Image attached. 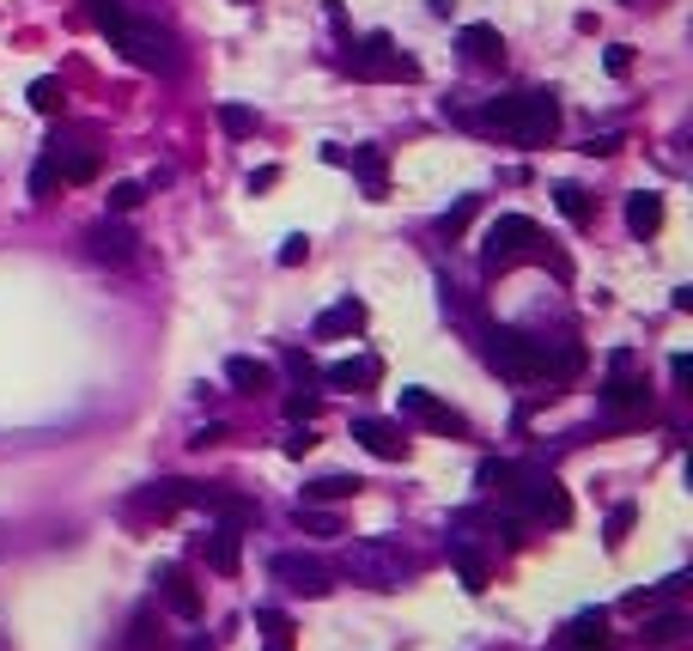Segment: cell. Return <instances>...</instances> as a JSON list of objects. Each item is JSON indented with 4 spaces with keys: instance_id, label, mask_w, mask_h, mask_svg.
Masks as SVG:
<instances>
[{
    "instance_id": "obj_42",
    "label": "cell",
    "mask_w": 693,
    "mask_h": 651,
    "mask_svg": "<svg viewBox=\"0 0 693 651\" xmlns=\"http://www.w3.org/2000/svg\"><path fill=\"white\" fill-rule=\"evenodd\" d=\"M280 183V165H262V171H250V195H268Z\"/></svg>"
},
{
    "instance_id": "obj_28",
    "label": "cell",
    "mask_w": 693,
    "mask_h": 651,
    "mask_svg": "<svg viewBox=\"0 0 693 651\" xmlns=\"http://www.w3.org/2000/svg\"><path fill=\"white\" fill-rule=\"evenodd\" d=\"M681 633H687V615H681V609H675V615H651V621L639 627V639H645V645H675Z\"/></svg>"
},
{
    "instance_id": "obj_41",
    "label": "cell",
    "mask_w": 693,
    "mask_h": 651,
    "mask_svg": "<svg viewBox=\"0 0 693 651\" xmlns=\"http://www.w3.org/2000/svg\"><path fill=\"white\" fill-rule=\"evenodd\" d=\"M602 67H608L614 80H621V74H633V49H627V43H614V49L602 55Z\"/></svg>"
},
{
    "instance_id": "obj_48",
    "label": "cell",
    "mask_w": 693,
    "mask_h": 651,
    "mask_svg": "<svg viewBox=\"0 0 693 651\" xmlns=\"http://www.w3.org/2000/svg\"><path fill=\"white\" fill-rule=\"evenodd\" d=\"M268 651H292V639H268Z\"/></svg>"
},
{
    "instance_id": "obj_38",
    "label": "cell",
    "mask_w": 693,
    "mask_h": 651,
    "mask_svg": "<svg viewBox=\"0 0 693 651\" xmlns=\"http://www.w3.org/2000/svg\"><path fill=\"white\" fill-rule=\"evenodd\" d=\"M55 189H61V177H55V165H49V159H37V171H31V195H37V201H49Z\"/></svg>"
},
{
    "instance_id": "obj_7",
    "label": "cell",
    "mask_w": 693,
    "mask_h": 651,
    "mask_svg": "<svg viewBox=\"0 0 693 651\" xmlns=\"http://www.w3.org/2000/svg\"><path fill=\"white\" fill-rule=\"evenodd\" d=\"M347 67H353V80H420V61L402 55L390 31H371V37L347 55Z\"/></svg>"
},
{
    "instance_id": "obj_33",
    "label": "cell",
    "mask_w": 693,
    "mask_h": 651,
    "mask_svg": "<svg viewBox=\"0 0 693 651\" xmlns=\"http://www.w3.org/2000/svg\"><path fill=\"white\" fill-rule=\"evenodd\" d=\"M219 128H225L231 140H244V134H256V110H244V104H219Z\"/></svg>"
},
{
    "instance_id": "obj_6",
    "label": "cell",
    "mask_w": 693,
    "mask_h": 651,
    "mask_svg": "<svg viewBox=\"0 0 693 651\" xmlns=\"http://www.w3.org/2000/svg\"><path fill=\"white\" fill-rule=\"evenodd\" d=\"M602 408L614 426H633L651 414V384L633 372V353H614V372L602 378Z\"/></svg>"
},
{
    "instance_id": "obj_36",
    "label": "cell",
    "mask_w": 693,
    "mask_h": 651,
    "mask_svg": "<svg viewBox=\"0 0 693 651\" xmlns=\"http://www.w3.org/2000/svg\"><path fill=\"white\" fill-rule=\"evenodd\" d=\"M317 414H323V396H304V390H298V396H286V420H298V426H311Z\"/></svg>"
},
{
    "instance_id": "obj_12",
    "label": "cell",
    "mask_w": 693,
    "mask_h": 651,
    "mask_svg": "<svg viewBox=\"0 0 693 651\" xmlns=\"http://www.w3.org/2000/svg\"><path fill=\"white\" fill-rule=\"evenodd\" d=\"M584 366H590L584 341H548V353H542V378H548V396H554L560 384H578V378H584Z\"/></svg>"
},
{
    "instance_id": "obj_9",
    "label": "cell",
    "mask_w": 693,
    "mask_h": 651,
    "mask_svg": "<svg viewBox=\"0 0 693 651\" xmlns=\"http://www.w3.org/2000/svg\"><path fill=\"white\" fill-rule=\"evenodd\" d=\"M402 414H414L420 426L444 432V439H462V432H469V420H462L450 402H438L432 390H420V384H408V390H402Z\"/></svg>"
},
{
    "instance_id": "obj_20",
    "label": "cell",
    "mask_w": 693,
    "mask_h": 651,
    "mask_svg": "<svg viewBox=\"0 0 693 651\" xmlns=\"http://www.w3.org/2000/svg\"><path fill=\"white\" fill-rule=\"evenodd\" d=\"M450 566L462 572V591H487V578H493V566H487V554H475V542H462V536H450Z\"/></svg>"
},
{
    "instance_id": "obj_45",
    "label": "cell",
    "mask_w": 693,
    "mask_h": 651,
    "mask_svg": "<svg viewBox=\"0 0 693 651\" xmlns=\"http://www.w3.org/2000/svg\"><path fill=\"white\" fill-rule=\"evenodd\" d=\"M669 378H675V384H693V359H687V353L669 359Z\"/></svg>"
},
{
    "instance_id": "obj_46",
    "label": "cell",
    "mask_w": 693,
    "mask_h": 651,
    "mask_svg": "<svg viewBox=\"0 0 693 651\" xmlns=\"http://www.w3.org/2000/svg\"><path fill=\"white\" fill-rule=\"evenodd\" d=\"M317 439H311V432H292V439H286V457H304V451H311Z\"/></svg>"
},
{
    "instance_id": "obj_27",
    "label": "cell",
    "mask_w": 693,
    "mask_h": 651,
    "mask_svg": "<svg viewBox=\"0 0 693 651\" xmlns=\"http://www.w3.org/2000/svg\"><path fill=\"white\" fill-rule=\"evenodd\" d=\"M365 481L359 475H317L311 487H304V505H335V499H353Z\"/></svg>"
},
{
    "instance_id": "obj_34",
    "label": "cell",
    "mask_w": 693,
    "mask_h": 651,
    "mask_svg": "<svg viewBox=\"0 0 693 651\" xmlns=\"http://www.w3.org/2000/svg\"><path fill=\"white\" fill-rule=\"evenodd\" d=\"M159 621H152V609H134V621H128V651H152L159 645V633H152Z\"/></svg>"
},
{
    "instance_id": "obj_25",
    "label": "cell",
    "mask_w": 693,
    "mask_h": 651,
    "mask_svg": "<svg viewBox=\"0 0 693 651\" xmlns=\"http://www.w3.org/2000/svg\"><path fill=\"white\" fill-rule=\"evenodd\" d=\"M201 548H207V566H213V572H238V560H244V548H238V530H219V524L201 536Z\"/></svg>"
},
{
    "instance_id": "obj_47",
    "label": "cell",
    "mask_w": 693,
    "mask_h": 651,
    "mask_svg": "<svg viewBox=\"0 0 693 651\" xmlns=\"http://www.w3.org/2000/svg\"><path fill=\"white\" fill-rule=\"evenodd\" d=\"M189 651H213V645H207V633H195V639H189Z\"/></svg>"
},
{
    "instance_id": "obj_8",
    "label": "cell",
    "mask_w": 693,
    "mask_h": 651,
    "mask_svg": "<svg viewBox=\"0 0 693 651\" xmlns=\"http://www.w3.org/2000/svg\"><path fill=\"white\" fill-rule=\"evenodd\" d=\"M268 572L280 578L286 591H298V597H329V591H335V572H329L317 554H274Z\"/></svg>"
},
{
    "instance_id": "obj_21",
    "label": "cell",
    "mask_w": 693,
    "mask_h": 651,
    "mask_svg": "<svg viewBox=\"0 0 693 651\" xmlns=\"http://www.w3.org/2000/svg\"><path fill=\"white\" fill-rule=\"evenodd\" d=\"M347 165H353V177L365 183V195H371V201L390 195V165H383V153H377V147H353V153H347Z\"/></svg>"
},
{
    "instance_id": "obj_35",
    "label": "cell",
    "mask_w": 693,
    "mask_h": 651,
    "mask_svg": "<svg viewBox=\"0 0 693 651\" xmlns=\"http://www.w3.org/2000/svg\"><path fill=\"white\" fill-rule=\"evenodd\" d=\"M140 201H146V183H134V177H128V183H110V213H116V220H122V213H134Z\"/></svg>"
},
{
    "instance_id": "obj_18",
    "label": "cell",
    "mask_w": 693,
    "mask_h": 651,
    "mask_svg": "<svg viewBox=\"0 0 693 651\" xmlns=\"http://www.w3.org/2000/svg\"><path fill=\"white\" fill-rule=\"evenodd\" d=\"M317 378H323L329 390H371V384L383 378V366H377L371 353H359V359H335V366H323Z\"/></svg>"
},
{
    "instance_id": "obj_29",
    "label": "cell",
    "mask_w": 693,
    "mask_h": 651,
    "mask_svg": "<svg viewBox=\"0 0 693 651\" xmlns=\"http://www.w3.org/2000/svg\"><path fill=\"white\" fill-rule=\"evenodd\" d=\"M633 524H639V505H633V499H621V505L608 512V524H602V542H608V554L627 542V530H633Z\"/></svg>"
},
{
    "instance_id": "obj_49",
    "label": "cell",
    "mask_w": 693,
    "mask_h": 651,
    "mask_svg": "<svg viewBox=\"0 0 693 651\" xmlns=\"http://www.w3.org/2000/svg\"><path fill=\"white\" fill-rule=\"evenodd\" d=\"M238 7H256V0H238Z\"/></svg>"
},
{
    "instance_id": "obj_26",
    "label": "cell",
    "mask_w": 693,
    "mask_h": 651,
    "mask_svg": "<svg viewBox=\"0 0 693 651\" xmlns=\"http://www.w3.org/2000/svg\"><path fill=\"white\" fill-rule=\"evenodd\" d=\"M554 207L566 213L572 226H590V220H596V195H590L584 183H554Z\"/></svg>"
},
{
    "instance_id": "obj_22",
    "label": "cell",
    "mask_w": 693,
    "mask_h": 651,
    "mask_svg": "<svg viewBox=\"0 0 693 651\" xmlns=\"http://www.w3.org/2000/svg\"><path fill=\"white\" fill-rule=\"evenodd\" d=\"M49 165H55L61 183H92V177H98V153H92V147H55Z\"/></svg>"
},
{
    "instance_id": "obj_10",
    "label": "cell",
    "mask_w": 693,
    "mask_h": 651,
    "mask_svg": "<svg viewBox=\"0 0 693 651\" xmlns=\"http://www.w3.org/2000/svg\"><path fill=\"white\" fill-rule=\"evenodd\" d=\"M353 439L377 457V463H402L408 457V432L396 426V420H377V414H359L353 420Z\"/></svg>"
},
{
    "instance_id": "obj_39",
    "label": "cell",
    "mask_w": 693,
    "mask_h": 651,
    "mask_svg": "<svg viewBox=\"0 0 693 651\" xmlns=\"http://www.w3.org/2000/svg\"><path fill=\"white\" fill-rule=\"evenodd\" d=\"M304 256H311V238H304V232H292V238L280 244V268H298Z\"/></svg>"
},
{
    "instance_id": "obj_23",
    "label": "cell",
    "mask_w": 693,
    "mask_h": 651,
    "mask_svg": "<svg viewBox=\"0 0 693 651\" xmlns=\"http://www.w3.org/2000/svg\"><path fill=\"white\" fill-rule=\"evenodd\" d=\"M627 226H633V238H657V232H663V195L639 189V195L627 201Z\"/></svg>"
},
{
    "instance_id": "obj_37",
    "label": "cell",
    "mask_w": 693,
    "mask_h": 651,
    "mask_svg": "<svg viewBox=\"0 0 693 651\" xmlns=\"http://www.w3.org/2000/svg\"><path fill=\"white\" fill-rule=\"evenodd\" d=\"M280 359H286V372H292L298 384H317V359H311V353H298V347H286Z\"/></svg>"
},
{
    "instance_id": "obj_4",
    "label": "cell",
    "mask_w": 693,
    "mask_h": 651,
    "mask_svg": "<svg viewBox=\"0 0 693 651\" xmlns=\"http://www.w3.org/2000/svg\"><path fill=\"white\" fill-rule=\"evenodd\" d=\"M110 43L140 67V74H177V37L159 19H122L110 31Z\"/></svg>"
},
{
    "instance_id": "obj_24",
    "label": "cell",
    "mask_w": 693,
    "mask_h": 651,
    "mask_svg": "<svg viewBox=\"0 0 693 651\" xmlns=\"http://www.w3.org/2000/svg\"><path fill=\"white\" fill-rule=\"evenodd\" d=\"M225 384H231V390H244V396H256V390H268V384H274V372L262 366V359L238 353V359H225Z\"/></svg>"
},
{
    "instance_id": "obj_43",
    "label": "cell",
    "mask_w": 693,
    "mask_h": 651,
    "mask_svg": "<svg viewBox=\"0 0 693 651\" xmlns=\"http://www.w3.org/2000/svg\"><path fill=\"white\" fill-rule=\"evenodd\" d=\"M614 147H621V134H596V140H590V147H584V153H590V159H608Z\"/></svg>"
},
{
    "instance_id": "obj_1",
    "label": "cell",
    "mask_w": 693,
    "mask_h": 651,
    "mask_svg": "<svg viewBox=\"0 0 693 651\" xmlns=\"http://www.w3.org/2000/svg\"><path fill=\"white\" fill-rule=\"evenodd\" d=\"M456 122L475 134H505L517 147H542L560 128V104H554V92H505V98H487L475 116H456Z\"/></svg>"
},
{
    "instance_id": "obj_2",
    "label": "cell",
    "mask_w": 693,
    "mask_h": 651,
    "mask_svg": "<svg viewBox=\"0 0 693 651\" xmlns=\"http://www.w3.org/2000/svg\"><path fill=\"white\" fill-rule=\"evenodd\" d=\"M341 572L353 578V585H365V591H402L408 578L420 572V560L402 542H390V536H365V542H353L341 554Z\"/></svg>"
},
{
    "instance_id": "obj_44",
    "label": "cell",
    "mask_w": 693,
    "mask_h": 651,
    "mask_svg": "<svg viewBox=\"0 0 693 651\" xmlns=\"http://www.w3.org/2000/svg\"><path fill=\"white\" fill-rule=\"evenodd\" d=\"M219 439H225V426L213 420V426H201V432H195V439H189V445H195V451H207V445H219Z\"/></svg>"
},
{
    "instance_id": "obj_15",
    "label": "cell",
    "mask_w": 693,
    "mask_h": 651,
    "mask_svg": "<svg viewBox=\"0 0 693 651\" xmlns=\"http://www.w3.org/2000/svg\"><path fill=\"white\" fill-rule=\"evenodd\" d=\"M560 651H608V609H584L560 627Z\"/></svg>"
},
{
    "instance_id": "obj_31",
    "label": "cell",
    "mask_w": 693,
    "mask_h": 651,
    "mask_svg": "<svg viewBox=\"0 0 693 651\" xmlns=\"http://www.w3.org/2000/svg\"><path fill=\"white\" fill-rule=\"evenodd\" d=\"M475 213H481V195H462L456 207H444L438 232H444V238H462V232H469V220H475Z\"/></svg>"
},
{
    "instance_id": "obj_16",
    "label": "cell",
    "mask_w": 693,
    "mask_h": 651,
    "mask_svg": "<svg viewBox=\"0 0 693 651\" xmlns=\"http://www.w3.org/2000/svg\"><path fill=\"white\" fill-rule=\"evenodd\" d=\"M207 512L219 518V530H238V536H244V530H250L256 518H262V505H256L250 493H231V487H213V499H207Z\"/></svg>"
},
{
    "instance_id": "obj_40",
    "label": "cell",
    "mask_w": 693,
    "mask_h": 651,
    "mask_svg": "<svg viewBox=\"0 0 693 651\" xmlns=\"http://www.w3.org/2000/svg\"><path fill=\"white\" fill-rule=\"evenodd\" d=\"M256 627H268V639H292V621L280 609H256Z\"/></svg>"
},
{
    "instance_id": "obj_13",
    "label": "cell",
    "mask_w": 693,
    "mask_h": 651,
    "mask_svg": "<svg viewBox=\"0 0 693 651\" xmlns=\"http://www.w3.org/2000/svg\"><path fill=\"white\" fill-rule=\"evenodd\" d=\"M134 244H140V238H134L122 220H98V226L86 232V256H92V262H116V268H122V262H134Z\"/></svg>"
},
{
    "instance_id": "obj_32",
    "label": "cell",
    "mask_w": 693,
    "mask_h": 651,
    "mask_svg": "<svg viewBox=\"0 0 693 651\" xmlns=\"http://www.w3.org/2000/svg\"><path fill=\"white\" fill-rule=\"evenodd\" d=\"M61 104H67V92H61V80H31V110L37 116H61Z\"/></svg>"
},
{
    "instance_id": "obj_19",
    "label": "cell",
    "mask_w": 693,
    "mask_h": 651,
    "mask_svg": "<svg viewBox=\"0 0 693 651\" xmlns=\"http://www.w3.org/2000/svg\"><path fill=\"white\" fill-rule=\"evenodd\" d=\"M365 317H371V311H365V305L347 293L341 305H329V311L311 323V335H317V341H335V335H353V329H365Z\"/></svg>"
},
{
    "instance_id": "obj_14",
    "label": "cell",
    "mask_w": 693,
    "mask_h": 651,
    "mask_svg": "<svg viewBox=\"0 0 693 651\" xmlns=\"http://www.w3.org/2000/svg\"><path fill=\"white\" fill-rule=\"evenodd\" d=\"M456 49H462V61H469V67H505V37H499V25H462V31H456Z\"/></svg>"
},
{
    "instance_id": "obj_30",
    "label": "cell",
    "mask_w": 693,
    "mask_h": 651,
    "mask_svg": "<svg viewBox=\"0 0 693 651\" xmlns=\"http://www.w3.org/2000/svg\"><path fill=\"white\" fill-rule=\"evenodd\" d=\"M292 518H298V530H311V536H341V518L329 512V505H304V499H298Z\"/></svg>"
},
{
    "instance_id": "obj_17",
    "label": "cell",
    "mask_w": 693,
    "mask_h": 651,
    "mask_svg": "<svg viewBox=\"0 0 693 651\" xmlns=\"http://www.w3.org/2000/svg\"><path fill=\"white\" fill-rule=\"evenodd\" d=\"M152 585L165 591V609H171L177 621H195V615H201V591L189 585L183 566H159V578H152Z\"/></svg>"
},
{
    "instance_id": "obj_5",
    "label": "cell",
    "mask_w": 693,
    "mask_h": 651,
    "mask_svg": "<svg viewBox=\"0 0 693 651\" xmlns=\"http://www.w3.org/2000/svg\"><path fill=\"white\" fill-rule=\"evenodd\" d=\"M542 353H548V341H535L523 329H487V359L511 384H542Z\"/></svg>"
},
{
    "instance_id": "obj_3",
    "label": "cell",
    "mask_w": 693,
    "mask_h": 651,
    "mask_svg": "<svg viewBox=\"0 0 693 651\" xmlns=\"http://www.w3.org/2000/svg\"><path fill=\"white\" fill-rule=\"evenodd\" d=\"M517 262H554V274H566V256H548L542 250V232H535V220H523V213H505V220L487 226V244H481V274H505Z\"/></svg>"
},
{
    "instance_id": "obj_11",
    "label": "cell",
    "mask_w": 693,
    "mask_h": 651,
    "mask_svg": "<svg viewBox=\"0 0 693 651\" xmlns=\"http://www.w3.org/2000/svg\"><path fill=\"white\" fill-rule=\"evenodd\" d=\"M517 518H499L493 512V505H462V512H450V536H462V542H469V536H505V542H517Z\"/></svg>"
}]
</instances>
